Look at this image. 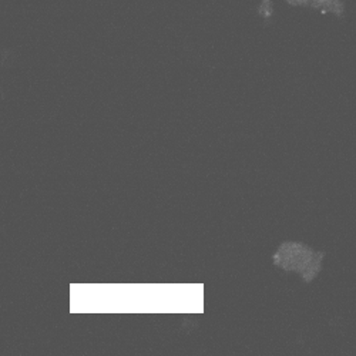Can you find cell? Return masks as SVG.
I'll return each instance as SVG.
<instances>
[{"instance_id":"obj_1","label":"cell","mask_w":356,"mask_h":356,"mask_svg":"<svg viewBox=\"0 0 356 356\" xmlns=\"http://www.w3.org/2000/svg\"><path fill=\"white\" fill-rule=\"evenodd\" d=\"M288 2L295 6H309L314 9H325L334 12L341 9L338 0H288Z\"/></svg>"}]
</instances>
